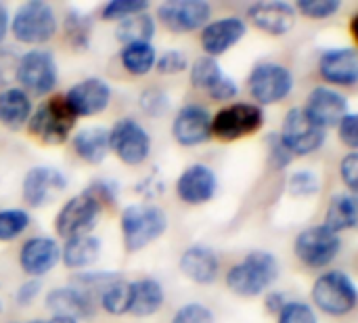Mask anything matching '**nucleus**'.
Listing matches in <instances>:
<instances>
[{"label": "nucleus", "mask_w": 358, "mask_h": 323, "mask_svg": "<svg viewBox=\"0 0 358 323\" xmlns=\"http://www.w3.org/2000/svg\"><path fill=\"white\" fill-rule=\"evenodd\" d=\"M149 8L147 0H113L103 6V19H126L136 13H145Z\"/></svg>", "instance_id": "c9c22d12"}, {"label": "nucleus", "mask_w": 358, "mask_h": 323, "mask_svg": "<svg viewBox=\"0 0 358 323\" xmlns=\"http://www.w3.org/2000/svg\"><path fill=\"white\" fill-rule=\"evenodd\" d=\"M281 141L292 156H310L319 151L325 143V130L319 128L302 107H294L287 111L283 120Z\"/></svg>", "instance_id": "9b49d317"}, {"label": "nucleus", "mask_w": 358, "mask_h": 323, "mask_svg": "<svg viewBox=\"0 0 358 323\" xmlns=\"http://www.w3.org/2000/svg\"><path fill=\"white\" fill-rule=\"evenodd\" d=\"M29 227V214L19 208L0 210V242H10Z\"/></svg>", "instance_id": "72a5a7b5"}, {"label": "nucleus", "mask_w": 358, "mask_h": 323, "mask_svg": "<svg viewBox=\"0 0 358 323\" xmlns=\"http://www.w3.org/2000/svg\"><path fill=\"white\" fill-rule=\"evenodd\" d=\"M31 118V101L29 95L21 88H4L0 90V124L6 128H21Z\"/></svg>", "instance_id": "bb28decb"}, {"label": "nucleus", "mask_w": 358, "mask_h": 323, "mask_svg": "<svg viewBox=\"0 0 358 323\" xmlns=\"http://www.w3.org/2000/svg\"><path fill=\"white\" fill-rule=\"evenodd\" d=\"M8 34V8L0 2V44L4 42Z\"/></svg>", "instance_id": "09e8293b"}, {"label": "nucleus", "mask_w": 358, "mask_h": 323, "mask_svg": "<svg viewBox=\"0 0 358 323\" xmlns=\"http://www.w3.org/2000/svg\"><path fill=\"white\" fill-rule=\"evenodd\" d=\"M172 323H214V313L201 303H189L176 311Z\"/></svg>", "instance_id": "a19ab883"}, {"label": "nucleus", "mask_w": 358, "mask_h": 323, "mask_svg": "<svg viewBox=\"0 0 358 323\" xmlns=\"http://www.w3.org/2000/svg\"><path fill=\"white\" fill-rule=\"evenodd\" d=\"M248 17L258 29L271 36H283L296 23V8L294 4L283 0L256 2L248 8Z\"/></svg>", "instance_id": "6ab92c4d"}, {"label": "nucleus", "mask_w": 358, "mask_h": 323, "mask_svg": "<svg viewBox=\"0 0 358 323\" xmlns=\"http://www.w3.org/2000/svg\"><path fill=\"white\" fill-rule=\"evenodd\" d=\"M103 204L86 189L84 193L71 198L65 202V206L59 210L55 219V229L61 238H78L92 233L99 217H101Z\"/></svg>", "instance_id": "423d86ee"}, {"label": "nucleus", "mask_w": 358, "mask_h": 323, "mask_svg": "<svg viewBox=\"0 0 358 323\" xmlns=\"http://www.w3.org/2000/svg\"><path fill=\"white\" fill-rule=\"evenodd\" d=\"M218 189V181L212 168L206 164H193L189 166L176 181V193L185 204L199 206L214 198Z\"/></svg>", "instance_id": "aec40b11"}, {"label": "nucleus", "mask_w": 358, "mask_h": 323, "mask_svg": "<svg viewBox=\"0 0 358 323\" xmlns=\"http://www.w3.org/2000/svg\"><path fill=\"white\" fill-rule=\"evenodd\" d=\"M340 0H300L294 8H298L302 15L310 19H327L340 11Z\"/></svg>", "instance_id": "e433bc0d"}, {"label": "nucleus", "mask_w": 358, "mask_h": 323, "mask_svg": "<svg viewBox=\"0 0 358 323\" xmlns=\"http://www.w3.org/2000/svg\"><path fill=\"white\" fill-rule=\"evenodd\" d=\"M65 101L76 116H96L109 107L111 88L101 78H86L67 90Z\"/></svg>", "instance_id": "f3484780"}, {"label": "nucleus", "mask_w": 358, "mask_h": 323, "mask_svg": "<svg viewBox=\"0 0 358 323\" xmlns=\"http://www.w3.org/2000/svg\"><path fill=\"white\" fill-rule=\"evenodd\" d=\"M340 177L344 181V185H348L350 191H357L358 187V153L350 151L348 156H344V160L340 162Z\"/></svg>", "instance_id": "79ce46f5"}, {"label": "nucleus", "mask_w": 358, "mask_h": 323, "mask_svg": "<svg viewBox=\"0 0 358 323\" xmlns=\"http://www.w3.org/2000/svg\"><path fill=\"white\" fill-rule=\"evenodd\" d=\"M59 261H61V248L52 238H46V235L27 240L19 252L21 269L34 280L50 273Z\"/></svg>", "instance_id": "a211bd4d"}, {"label": "nucleus", "mask_w": 358, "mask_h": 323, "mask_svg": "<svg viewBox=\"0 0 358 323\" xmlns=\"http://www.w3.org/2000/svg\"><path fill=\"white\" fill-rule=\"evenodd\" d=\"M277 323H319L317 315L313 311L310 305L300 303V301H292L285 303L283 309L279 311V322Z\"/></svg>", "instance_id": "4c0bfd02"}, {"label": "nucleus", "mask_w": 358, "mask_h": 323, "mask_svg": "<svg viewBox=\"0 0 358 323\" xmlns=\"http://www.w3.org/2000/svg\"><path fill=\"white\" fill-rule=\"evenodd\" d=\"M222 69L218 65V61L214 57H199L193 65H191V82L193 86L201 88V90H212V86H216V82L222 78Z\"/></svg>", "instance_id": "473e14b6"}, {"label": "nucleus", "mask_w": 358, "mask_h": 323, "mask_svg": "<svg viewBox=\"0 0 358 323\" xmlns=\"http://www.w3.org/2000/svg\"><path fill=\"white\" fill-rule=\"evenodd\" d=\"M283 305H285V298H283V294H279V292H273V294L266 298V309H268L271 313H279V311L283 309Z\"/></svg>", "instance_id": "de8ad7c7"}, {"label": "nucleus", "mask_w": 358, "mask_h": 323, "mask_svg": "<svg viewBox=\"0 0 358 323\" xmlns=\"http://www.w3.org/2000/svg\"><path fill=\"white\" fill-rule=\"evenodd\" d=\"M302 109L319 128L325 130L342 122V118L348 114V101L342 92L329 86H319L308 95L306 105Z\"/></svg>", "instance_id": "2eb2a0df"}, {"label": "nucleus", "mask_w": 358, "mask_h": 323, "mask_svg": "<svg viewBox=\"0 0 358 323\" xmlns=\"http://www.w3.org/2000/svg\"><path fill=\"white\" fill-rule=\"evenodd\" d=\"M78 116L67 105L65 97H50L42 103L29 118V132L44 145H63L73 126Z\"/></svg>", "instance_id": "7ed1b4c3"}, {"label": "nucleus", "mask_w": 358, "mask_h": 323, "mask_svg": "<svg viewBox=\"0 0 358 323\" xmlns=\"http://www.w3.org/2000/svg\"><path fill=\"white\" fill-rule=\"evenodd\" d=\"M65 32H67V38L71 40L73 46L86 48L88 40H90L92 23L86 15L78 13V11H69L65 17Z\"/></svg>", "instance_id": "f704fd0d"}, {"label": "nucleus", "mask_w": 358, "mask_h": 323, "mask_svg": "<svg viewBox=\"0 0 358 323\" xmlns=\"http://www.w3.org/2000/svg\"><path fill=\"white\" fill-rule=\"evenodd\" d=\"M46 307L52 317H69L73 322L88 319L92 315V301L73 286L50 290L46 294Z\"/></svg>", "instance_id": "5701e85b"}, {"label": "nucleus", "mask_w": 358, "mask_h": 323, "mask_svg": "<svg viewBox=\"0 0 358 323\" xmlns=\"http://www.w3.org/2000/svg\"><path fill=\"white\" fill-rule=\"evenodd\" d=\"M29 323H78V322H73V319H69V317H52V319H48V322H29Z\"/></svg>", "instance_id": "8fccbe9b"}, {"label": "nucleus", "mask_w": 358, "mask_h": 323, "mask_svg": "<svg viewBox=\"0 0 358 323\" xmlns=\"http://www.w3.org/2000/svg\"><path fill=\"white\" fill-rule=\"evenodd\" d=\"M342 240L338 233L327 229L325 225H315L304 229L296 240V254L298 259L315 269H323L336 261L340 254Z\"/></svg>", "instance_id": "f8f14e48"}, {"label": "nucleus", "mask_w": 358, "mask_h": 323, "mask_svg": "<svg viewBox=\"0 0 358 323\" xmlns=\"http://www.w3.org/2000/svg\"><path fill=\"white\" fill-rule=\"evenodd\" d=\"M101 256V240L92 233L69 238L61 248V261L69 269H86L92 267Z\"/></svg>", "instance_id": "a878e982"}, {"label": "nucleus", "mask_w": 358, "mask_h": 323, "mask_svg": "<svg viewBox=\"0 0 358 323\" xmlns=\"http://www.w3.org/2000/svg\"><path fill=\"white\" fill-rule=\"evenodd\" d=\"M10 32L23 44H44L57 34V15L48 2H23L10 19Z\"/></svg>", "instance_id": "20e7f679"}, {"label": "nucleus", "mask_w": 358, "mask_h": 323, "mask_svg": "<svg viewBox=\"0 0 358 323\" xmlns=\"http://www.w3.org/2000/svg\"><path fill=\"white\" fill-rule=\"evenodd\" d=\"M168 227V217L157 206L132 204L124 208L120 229L124 235V246L128 252H138L164 235Z\"/></svg>", "instance_id": "f03ea898"}, {"label": "nucleus", "mask_w": 358, "mask_h": 323, "mask_svg": "<svg viewBox=\"0 0 358 323\" xmlns=\"http://www.w3.org/2000/svg\"><path fill=\"white\" fill-rule=\"evenodd\" d=\"M250 95L260 105H273L289 97L294 90V76L281 63H260L248 78Z\"/></svg>", "instance_id": "1a4fd4ad"}, {"label": "nucleus", "mask_w": 358, "mask_h": 323, "mask_svg": "<svg viewBox=\"0 0 358 323\" xmlns=\"http://www.w3.org/2000/svg\"><path fill=\"white\" fill-rule=\"evenodd\" d=\"M279 277V261L266 250L250 252L241 263L231 267L227 275V286L245 298L260 296Z\"/></svg>", "instance_id": "f257e3e1"}, {"label": "nucleus", "mask_w": 358, "mask_h": 323, "mask_svg": "<svg viewBox=\"0 0 358 323\" xmlns=\"http://www.w3.org/2000/svg\"><path fill=\"white\" fill-rule=\"evenodd\" d=\"M323 80L338 86H355L358 78L357 48H329L319 59Z\"/></svg>", "instance_id": "4be33fe9"}, {"label": "nucleus", "mask_w": 358, "mask_h": 323, "mask_svg": "<svg viewBox=\"0 0 358 323\" xmlns=\"http://www.w3.org/2000/svg\"><path fill=\"white\" fill-rule=\"evenodd\" d=\"M157 15L170 32L187 34L210 23L212 6L206 0H168L157 6Z\"/></svg>", "instance_id": "ddd939ff"}, {"label": "nucleus", "mask_w": 358, "mask_h": 323, "mask_svg": "<svg viewBox=\"0 0 358 323\" xmlns=\"http://www.w3.org/2000/svg\"><path fill=\"white\" fill-rule=\"evenodd\" d=\"M358 221V206L355 195L340 193L331 200L327 212H325V227L331 229L334 233L355 229Z\"/></svg>", "instance_id": "c85d7f7f"}, {"label": "nucleus", "mask_w": 358, "mask_h": 323, "mask_svg": "<svg viewBox=\"0 0 358 323\" xmlns=\"http://www.w3.org/2000/svg\"><path fill=\"white\" fill-rule=\"evenodd\" d=\"M73 151L88 164H101L109 149V130L103 126H92V128H82L73 135Z\"/></svg>", "instance_id": "393cba45"}, {"label": "nucleus", "mask_w": 358, "mask_h": 323, "mask_svg": "<svg viewBox=\"0 0 358 323\" xmlns=\"http://www.w3.org/2000/svg\"><path fill=\"white\" fill-rule=\"evenodd\" d=\"M17 82L23 86L21 90H29L31 95H46L57 86L59 80V71H57V63L50 50H27L19 63H17V71H15Z\"/></svg>", "instance_id": "6e6552de"}, {"label": "nucleus", "mask_w": 358, "mask_h": 323, "mask_svg": "<svg viewBox=\"0 0 358 323\" xmlns=\"http://www.w3.org/2000/svg\"><path fill=\"white\" fill-rule=\"evenodd\" d=\"M248 32V25L241 17H224L218 21H210L201 29V46L208 57L224 55L233 48Z\"/></svg>", "instance_id": "412c9836"}, {"label": "nucleus", "mask_w": 358, "mask_h": 323, "mask_svg": "<svg viewBox=\"0 0 358 323\" xmlns=\"http://www.w3.org/2000/svg\"><path fill=\"white\" fill-rule=\"evenodd\" d=\"M189 67V59L182 50L178 48H170L164 55H159V59L155 61V69L164 76H172V74H180Z\"/></svg>", "instance_id": "58836bf2"}, {"label": "nucleus", "mask_w": 358, "mask_h": 323, "mask_svg": "<svg viewBox=\"0 0 358 323\" xmlns=\"http://www.w3.org/2000/svg\"><path fill=\"white\" fill-rule=\"evenodd\" d=\"M218 256L206 246H191L180 256V271L199 286H208L218 277Z\"/></svg>", "instance_id": "b1692460"}, {"label": "nucleus", "mask_w": 358, "mask_h": 323, "mask_svg": "<svg viewBox=\"0 0 358 323\" xmlns=\"http://www.w3.org/2000/svg\"><path fill=\"white\" fill-rule=\"evenodd\" d=\"M268 153H271V162L277 166V168H285L289 162H292V153L287 151V147L283 145L281 137L279 135H271L268 137Z\"/></svg>", "instance_id": "c03bdc74"}, {"label": "nucleus", "mask_w": 358, "mask_h": 323, "mask_svg": "<svg viewBox=\"0 0 358 323\" xmlns=\"http://www.w3.org/2000/svg\"><path fill=\"white\" fill-rule=\"evenodd\" d=\"M120 61L124 65L126 71H130L132 76H145L155 67L157 61V53L151 44L147 42H138V44H126L120 50Z\"/></svg>", "instance_id": "7c9ffc66"}, {"label": "nucleus", "mask_w": 358, "mask_h": 323, "mask_svg": "<svg viewBox=\"0 0 358 323\" xmlns=\"http://www.w3.org/2000/svg\"><path fill=\"white\" fill-rule=\"evenodd\" d=\"M153 34H155V19L147 11L130 15L126 19H120L117 27H115V38L124 46L126 44H138V42L151 44Z\"/></svg>", "instance_id": "c756f323"}, {"label": "nucleus", "mask_w": 358, "mask_h": 323, "mask_svg": "<svg viewBox=\"0 0 358 323\" xmlns=\"http://www.w3.org/2000/svg\"><path fill=\"white\" fill-rule=\"evenodd\" d=\"M164 305V288L155 280H138L130 286V309L134 317L155 315Z\"/></svg>", "instance_id": "cd10ccee"}, {"label": "nucleus", "mask_w": 358, "mask_h": 323, "mask_svg": "<svg viewBox=\"0 0 358 323\" xmlns=\"http://www.w3.org/2000/svg\"><path fill=\"white\" fill-rule=\"evenodd\" d=\"M321 183L317 179L315 172H308V170H300V172H294L289 177V193L292 195H298V198H304V195H315L319 191Z\"/></svg>", "instance_id": "ea45409f"}, {"label": "nucleus", "mask_w": 358, "mask_h": 323, "mask_svg": "<svg viewBox=\"0 0 358 323\" xmlns=\"http://www.w3.org/2000/svg\"><path fill=\"white\" fill-rule=\"evenodd\" d=\"M67 187V179L52 166H34L23 179V200L31 208L50 204Z\"/></svg>", "instance_id": "4468645a"}, {"label": "nucleus", "mask_w": 358, "mask_h": 323, "mask_svg": "<svg viewBox=\"0 0 358 323\" xmlns=\"http://www.w3.org/2000/svg\"><path fill=\"white\" fill-rule=\"evenodd\" d=\"M340 128V139L344 145H348L352 151H357L358 147V118L357 114H346L342 118V122L338 124Z\"/></svg>", "instance_id": "37998d69"}, {"label": "nucleus", "mask_w": 358, "mask_h": 323, "mask_svg": "<svg viewBox=\"0 0 358 323\" xmlns=\"http://www.w3.org/2000/svg\"><path fill=\"white\" fill-rule=\"evenodd\" d=\"M208 92H210V97L216 99V101H231V99L237 97L239 88H237V84H235L233 78L222 76V78L216 82V86H212V90H208Z\"/></svg>", "instance_id": "a18cd8bd"}, {"label": "nucleus", "mask_w": 358, "mask_h": 323, "mask_svg": "<svg viewBox=\"0 0 358 323\" xmlns=\"http://www.w3.org/2000/svg\"><path fill=\"white\" fill-rule=\"evenodd\" d=\"M264 126V111L260 105L235 103L220 109L212 118V137L220 141H237L258 132Z\"/></svg>", "instance_id": "0eeeda50"}, {"label": "nucleus", "mask_w": 358, "mask_h": 323, "mask_svg": "<svg viewBox=\"0 0 358 323\" xmlns=\"http://www.w3.org/2000/svg\"><path fill=\"white\" fill-rule=\"evenodd\" d=\"M40 294V282L38 280H29L25 284H21V288L17 290V303L19 305H31V301Z\"/></svg>", "instance_id": "49530a36"}, {"label": "nucleus", "mask_w": 358, "mask_h": 323, "mask_svg": "<svg viewBox=\"0 0 358 323\" xmlns=\"http://www.w3.org/2000/svg\"><path fill=\"white\" fill-rule=\"evenodd\" d=\"M109 149L128 166L143 164L151 153L149 132L132 118L117 120L109 130Z\"/></svg>", "instance_id": "9d476101"}, {"label": "nucleus", "mask_w": 358, "mask_h": 323, "mask_svg": "<svg viewBox=\"0 0 358 323\" xmlns=\"http://www.w3.org/2000/svg\"><path fill=\"white\" fill-rule=\"evenodd\" d=\"M130 282H126L122 275L111 280L99 294L101 307L109 315H124L130 309Z\"/></svg>", "instance_id": "2f4dec72"}, {"label": "nucleus", "mask_w": 358, "mask_h": 323, "mask_svg": "<svg viewBox=\"0 0 358 323\" xmlns=\"http://www.w3.org/2000/svg\"><path fill=\"white\" fill-rule=\"evenodd\" d=\"M172 135L174 139L185 147H195L212 137V116L201 105H185L176 114L172 122Z\"/></svg>", "instance_id": "dca6fc26"}, {"label": "nucleus", "mask_w": 358, "mask_h": 323, "mask_svg": "<svg viewBox=\"0 0 358 323\" xmlns=\"http://www.w3.org/2000/svg\"><path fill=\"white\" fill-rule=\"evenodd\" d=\"M313 303L327 315H348L357 307V286L346 273L327 271L315 282Z\"/></svg>", "instance_id": "39448f33"}]
</instances>
